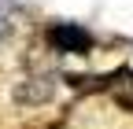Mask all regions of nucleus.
I'll return each instance as SVG.
<instances>
[{
	"label": "nucleus",
	"instance_id": "nucleus-2",
	"mask_svg": "<svg viewBox=\"0 0 133 129\" xmlns=\"http://www.w3.org/2000/svg\"><path fill=\"white\" fill-rule=\"evenodd\" d=\"M52 44L59 48V52H70V55H81V52H89V33L85 30H78V26H70V22H63V26H52Z\"/></svg>",
	"mask_w": 133,
	"mask_h": 129
},
{
	"label": "nucleus",
	"instance_id": "nucleus-1",
	"mask_svg": "<svg viewBox=\"0 0 133 129\" xmlns=\"http://www.w3.org/2000/svg\"><path fill=\"white\" fill-rule=\"evenodd\" d=\"M56 96V77H22L15 85L11 100L19 107H37V103H48Z\"/></svg>",
	"mask_w": 133,
	"mask_h": 129
}]
</instances>
